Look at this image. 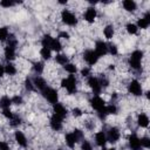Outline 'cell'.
Listing matches in <instances>:
<instances>
[{"mask_svg":"<svg viewBox=\"0 0 150 150\" xmlns=\"http://www.w3.org/2000/svg\"><path fill=\"white\" fill-rule=\"evenodd\" d=\"M107 142H108L107 141V135H105L104 131H98V132L95 134V143H96V145H98L101 148H104Z\"/></svg>","mask_w":150,"mask_h":150,"instance_id":"obj_17","label":"cell"},{"mask_svg":"<svg viewBox=\"0 0 150 150\" xmlns=\"http://www.w3.org/2000/svg\"><path fill=\"white\" fill-rule=\"evenodd\" d=\"M33 69H34V71H35L36 74H41V73L43 71V69H45V64H43L42 62L38 61V62H35V63H34Z\"/></svg>","mask_w":150,"mask_h":150,"instance_id":"obj_34","label":"cell"},{"mask_svg":"<svg viewBox=\"0 0 150 150\" xmlns=\"http://www.w3.org/2000/svg\"><path fill=\"white\" fill-rule=\"evenodd\" d=\"M144 53L142 50H134L129 56V66L134 70H141L142 69V60H143Z\"/></svg>","mask_w":150,"mask_h":150,"instance_id":"obj_1","label":"cell"},{"mask_svg":"<svg viewBox=\"0 0 150 150\" xmlns=\"http://www.w3.org/2000/svg\"><path fill=\"white\" fill-rule=\"evenodd\" d=\"M83 59H84V61L89 66H94V64L97 63V61H98L100 57L97 56V54L95 53L94 49H86L83 52Z\"/></svg>","mask_w":150,"mask_h":150,"instance_id":"obj_7","label":"cell"},{"mask_svg":"<svg viewBox=\"0 0 150 150\" xmlns=\"http://www.w3.org/2000/svg\"><path fill=\"white\" fill-rule=\"evenodd\" d=\"M53 39H54V38H52L49 34H45V35L42 36V40H41V45H42V47H45V48H49V46H50Z\"/></svg>","mask_w":150,"mask_h":150,"instance_id":"obj_26","label":"cell"},{"mask_svg":"<svg viewBox=\"0 0 150 150\" xmlns=\"http://www.w3.org/2000/svg\"><path fill=\"white\" fill-rule=\"evenodd\" d=\"M90 105H91L93 109L98 111V110H101L102 108L105 107V102H104V100L102 97H100L98 95H95V96H93L90 98Z\"/></svg>","mask_w":150,"mask_h":150,"instance_id":"obj_11","label":"cell"},{"mask_svg":"<svg viewBox=\"0 0 150 150\" xmlns=\"http://www.w3.org/2000/svg\"><path fill=\"white\" fill-rule=\"evenodd\" d=\"M55 62L59 63V64L64 66L66 63H68V57H67L66 54H56V56H55Z\"/></svg>","mask_w":150,"mask_h":150,"instance_id":"obj_30","label":"cell"},{"mask_svg":"<svg viewBox=\"0 0 150 150\" xmlns=\"http://www.w3.org/2000/svg\"><path fill=\"white\" fill-rule=\"evenodd\" d=\"M149 116L145 114V112H141L138 114L137 116V124L141 127V128H148L149 125Z\"/></svg>","mask_w":150,"mask_h":150,"instance_id":"obj_19","label":"cell"},{"mask_svg":"<svg viewBox=\"0 0 150 150\" xmlns=\"http://www.w3.org/2000/svg\"><path fill=\"white\" fill-rule=\"evenodd\" d=\"M4 54H5V59L7 61H12V60L15 59V54H16L15 53V48L14 47H11V46H6Z\"/></svg>","mask_w":150,"mask_h":150,"instance_id":"obj_21","label":"cell"},{"mask_svg":"<svg viewBox=\"0 0 150 150\" xmlns=\"http://www.w3.org/2000/svg\"><path fill=\"white\" fill-rule=\"evenodd\" d=\"M41 94H42V96H43L49 103H52V104L59 102V93H57V90L54 89V88H50V87L47 86V87L41 91Z\"/></svg>","mask_w":150,"mask_h":150,"instance_id":"obj_3","label":"cell"},{"mask_svg":"<svg viewBox=\"0 0 150 150\" xmlns=\"http://www.w3.org/2000/svg\"><path fill=\"white\" fill-rule=\"evenodd\" d=\"M15 4H16V2L13 1V0H1V1H0V6H2V7H5V8H9V7L14 6Z\"/></svg>","mask_w":150,"mask_h":150,"instance_id":"obj_39","label":"cell"},{"mask_svg":"<svg viewBox=\"0 0 150 150\" xmlns=\"http://www.w3.org/2000/svg\"><path fill=\"white\" fill-rule=\"evenodd\" d=\"M61 87L64 88L68 91V94H75L77 90V80L75 75H69L67 79H62Z\"/></svg>","mask_w":150,"mask_h":150,"instance_id":"obj_2","label":"cell"},{"mask_svg":"<svg viewBox=\"0 0 150 150\" xmlns=\"http://www.w3.org/2000/svg\"><path fill=\"white\" fill-rule=\"evenodd\" d=\"M105 111H107L108 115H116V114L118 112V108H117L116 104L111 103V104L105 105Z\"/></svg>","mask_w":150,"mask_h":150,"instance_id":"obj_33","label":"cell"},{"mask_svg":"<svg viewBox=\"0 0 150 150\" xmlns=\"http://www.w3.org/2000/svg\"><path fill=\"white\" fill-rule=\"evenodd\" d=\"M2 115H4L6 118H8V120H12V118H13V116H14V114L11 111V109H9V108L2 109Z\"/></svg>","mask_w":150,"mask_h":150,"instance_id":"obj_43","label":"cell"},{"mask_svg":"<svg viewBox=\"0 0 150 150\" xmlns=\"http://www.w3.org/2000/svg\"><path fill=\"white\" fill-rule=\"evenodd\" d=\"M87 83H88V86L91 88V90L94 91L95 95L101 94V91H102V87H101V84H100L98 77L90 75V76L88 77V80H87Z\"/></svg>","mask_w":150,"mask_h":150,"instance_id":"obj_8","label":"cell"},{"mask_svg":"<svg viewBox=\"0 0 150 150\" xmlns=\"http://www.w3.org/2000/svg\"><path fill=\"white\" fill-rule=\"evenodd\" d=\"M32 81H33V84H34V87L35 88H38L39 90H43L46 87H47V83H46V80L45 79H42L41 76H35L34 79H32Z\"/></svg>","mask_w":150,"mask_h":150,"instance_id":"obj_18","label":"cell"},{"mask_svg":"<svg viewBox=\"0 0 150 150\" xmlns=\"http://www.w3.org/2000/svg\"><path fill=\"white\" fill-rule=\"evenodd\" d=\"M114 34H115V29H114V26H112V25H108V26L104 27V29H103V35H104L105 39H108V40L112 39Z\"/></svg>","mask_w":150,"mask_h":150,"instance_id":"obj_23","label":"cell"},{"mask_svg":"<svg viewBox=\"0 0 150 150\" xmlns=\"http://www.w3.org/2000/svg\"><path fill=\"white\" fill-rule=\"evenodd\" d=\"M95 53L97 54L98 57L101 56H105L108 54V43H105L102 40H98L95 42Z\"/></svg>","mask_w":150,"mask_h":150,"instance_id":"obj_10","label":"cell"},{"mask_svg":"<svg viewBox=\"0 0 150 150\" xmlns=\"http://www.w3.org/2000/svg\"><path fill=\"white\" fill-rule=\"evenodd\" d=\"M53 111H54L55 115H57V116H60V117H62V118H64V117L67 116V114H68L67 108H66L62 103H59V102L53 104Z\"/></svg>","mask_w":150,"mask_h":150,"instance_id":"obj_14","label":"cell"},{"mask_svg":"<svg viewBox=\"0 0 150 150\" xmlns=\"http://www.w3.org/2000/svg\"><path fill=\"white\" fill-rule=\"evenodd\" d=\"M81 75H82L83 77H89V76H90V69H89L88 67L82 68V69H81Z\"/></svg>","mask_w":150,"mask_h":150,"instance_id":"obj_47","label":"cell"},{"mask_svg":"<svg viewBox=\"0 0 150 150\" xmlns=\"http://www.w3.org/2000/svg\"><path fill=\"white\" fill-rule=\"evenodd\" d=\"M98 81H100V84H101L102 88H105V87L109 86V80L105 76H102L101 79H98Z\"/></svg>","mask_w":150,"mask_h":150,"instance_id":"obj_45","label":"cell"},{"mask_svg":"<svg viewBox=\"0 0 150 150\" xmlns=\"http://www.w3.org/2000/svg\"><path fill=\"white\" fill-rule=\"evenodd\" d=\"M0 150H11L8 143L4 142V141H0Z\"/></svg>","mask_w":150,"mask_h":150,"instance_id":"obj_49","label":"cell"},{"mask_svg":"<svg viewBox=\"0 0 150 150\" xmlns=\"http://www.w3.org/2000/svg\"><path fill=\"white\" fill-rule=\"evenodd\" d=\"M49 49L50 50H54V52H61V49H62V43L60 42V40L59 39H53V41H52V43H50V46H49Z\"/></svg>","mask_w":150,"mask_h":150,"instance_id":"obj_24","label":"cell"},{"mask_svg":"<svg viewBox=\"0 0 150 150\" xmlns=\"http://www.w3.org/2000/svg\"><path fill=\"white\" fill-rule=\"evenodd\" d=\"M4 74H5L4 66H2V64H0V77H2V76H4Z\"/></svg>","mask_w":150,"mask_h":150,"instance_id":"obj_51","label":"cell"},{"mask_svg":"<svg viewBox=\"0 0 150 150\" xmlns=\"http://www.w3.org/2000/svg\"><path fill=\"white\" fill-rule=\"evenodd\" d=\"M149 25H150V13H149V12H146V13L144 14V16H143V18H139V19L137 20L136 26H137V28L146 29V28L149 27Z\"/></svg>","mask_w":150,"mask_h":150,"instance_id":"obj_16","label":"cell"},{"mask_svg":"<svg viewBox=\"0 0 150 150\" xmlns=\"http://www.w3.org/2000/svg\"><path fill=\"white\" fill-rule=\"evenodd\" d=\"M11 121V125L12 127H18V125H20L21 124V117L19 116V115H15L14 114V116H13V118L12 120H9Z\"/></svg>","mask_w":150,"mask_h":150,"instance_id":"obj_37","label":"cell"},{"mask_svg":"<svg viewBox=\"0 0 150 150\" xmlns=\"http://www.w3.org/2000/svg\"><path fill=\"white\" fill-rule=\"evenodd\" d=\"M107 135V141L110 142V143H117L121 138V131L117 127H110L108 129V131L105 132Z\"/></svg>","mask_w":150,"mask_h":150,"instance_id":"obj_6","label":"cell"},{"mask_svg":"<svg viewBox=\"0 0 150 150\" xmlns=\"http://www.w3.org/2000/svg\"><path fill=\"white\" fill-rule=\"evenodd\" d=\"M9 38V30L8 27H0V41H7Z\"/></svg>","mask_w":150,"mask_h":150,"instance_id":"obj_29","label":"cell"},{"mask_svg":"<svg viewBox=\"0 0 150 150\" xmlns=\"http://www.w3.org/2000/svg\"><path fill=\"white\" fill-rule=\"evenodd\" d=\"M64 142H66L67 146H69L70 149H73V148H75V144L77 143V139H76V137L74 136L73 132H68L64 136Z\"/></svg>","mask_w":150,"mask_h":150,"instance_id":"obj_20","label":"cell"},{"mask_svg":"<svg viewBox=\"0 0 150 150\" xmlns=\"http://www.w3.org/2000/svg\"><path fill=\"white\" fill-rule=\"evenodd\" d=\"M125 29H127V32H128L130 35H135V34L138 32V28H137L136 23H132V22H129V23H127V26H125Z\"/></svg>","mask_w":150,"mask_h":150,"instance_id":"obj_31","label":"cell"},{"mask_svg":"<svg viewBox=\"0 0 150 150\" xmlns=\"http://www.w3.org/2000/svg\"><path fill=\"white\" fill-rule=\"evenodd\" d=\"M61 19L63 21V23L68 25V26H75L77 23V18L76 15L70 12L69 9H63L61 12Z\"/></svg>","mask_w":150,"mask_h":150,"instance_id":"obj_4","label":"cell"},{"mask_svg":"<svg viewBox=\"0 0 150 150\" xmlns=\"http://www.w3.org/2000/svg\"><path fill=\"white\" fill-rule=\"evenodd\" d=\"M73 134H74V136L76 137L77 142H80V141L83 139V131H82V130H80V129H74V130H73Z\"/></svg>","mask_w":150,"mask_h":150,"instance_id":"obj_42","label":"cell"},{"mask_svg":"<svg viewBox=\"0 0 150 150\" xmlns=\"http://www.w3.org/2000/svg\"><path fill=\"white\" fill-rule=\"evenodd\" d=\"M49 125L54 131H60L62 129V127H63V118L57 116V115H55V114H53L50 120H49Z\"/></svg>","mask_w":150,"mask_h":150,"instance_id":"obj_9","label":"cell"},{"mask_svg":"<svg viewBox=\"0 0 150 150\" xmlns=\"http://www.w3.org/2000/svg\"><path fill=\"white\" fill-rule=\"evenodd\" d=\"M71 114L74 117H80V116H82V110L80 108H74L71 110Z\"/></svg>","mask_w":150,"mask_h":150,"instance_id":"obj_48","label":"cell"},{"mask_svg":"<svg viewBox=\"0 0 150 150\" xmlns=\"http://www.w3.org/2000/svg\"><path fill=\"white\" fill-rule=\"evenodd\" d=\"M40 55H41V57H42L43 60H49V59L52 57V50H50L49 48L42 47V48L40 49Z\"/></svg>","mask_w":150,"mask_h":150,"instance_id":"obj_32","label":"cell"},{"mask_svg":"<svg viewBox=\"0 0 150 150\" xmlns=\"http://www.w3.org/2000/svg\"><path fill=\"white\" fill-rule=\"evenodd\" d=\"M4 69H5V74H7V75H15L16 74V67L11 62H8L6 66H4Z\"/></svg>","mask_w":150,"mask_h":150,"instance_id":"obj_25","label":"cell"},{"mask_svg":"<svg viewBox=\"0 0 150 150\" xmlns=\"http://www.w3.org/2000/svg\"><path fill=\"white\" fill-rule=\"evenodd\" d=\"M128 143H129V148L131 150H141L142 145H141V141L139 137L136 134H131L128 138Z\"/></svg>","mask_w":150,"mask_h":150,"instance_id":"obj_12","label":"cell"},{"mask_svg":"<svg viewBox=\"0 0 150 150\" xmlns=\"http://www.w3.org/2000/svg\"><path fill=\"white\" fill-rule=\"evenodd\" d=\"M128 91L134 96H142L143 95V88L138 80H131L128 84Z\"/></svg>","mask_w":150,"mask_h":150,"instance_id":"obj_5","label":"cell"},{"mask_svg":"<svg viewBox=\"0 0 150 150\" xmlns=\"http://www.w3.org/2000/svg\"><path fill=\"white\" fill-rule=\"evenodd\" d=\"M59 38H62V39L68 40L69 39V33L68 32H60L59 33Z\"/></svg>","mask_w":150,"mask_h":150,"instance_id":"obj_50","label":"cell"},{"mask_svg":"<svg viewBox=\"0 0 150 150\" xmlns=\"http://www.w3.org/2000/svg\"><path fill=\"white\" fill-rule=\"evenodd\" d=\"M96 15H97L96 9H95L94 7H88V8L86 9L84 14H83V18H84V20H86L87 22L93 23V22L95 21V19H96Z\"/></svg>","mask_w":150,"mask_h":150,"instance_id":"obj_15","label":"cell"},{"mask_svg":"<svg viewBox=\"0 0 150 150\" xmlns=\"http://www.w3.org/2000/svg\"><path fill=\"white\" fill-rule=\"evenodd\" d=\"M108 53L112 56H116L118 54V49H117V46L114 45V43H109L108 45Z\"/></svg>","mask_w":150,"mask_h":150,"instance_id":"obj_35","label":"cell"},{"mask_svg":"<svg viewBox=\"0 0 150 150\" xmlns=\"http://www.w3.org/2000/svg\"><path fill=\"white\" fill-rule=\"evenodd\" d=\"M57 150H62V149H57Z\"/></svg>","mask_w":150,"mask_h":150,"instance_id":"obj_53","label":"cell"},{"mask_svg":"<svg viewBox=\"0 0 150 150\" xmlns=\"http://www.w3.org/2000/svg\"><path fill=\"white\" fill-rule=\"evenodd\" d=\"M122 5L127 12H135L137 9V4L134 0H124L122 2Z\"/></svg>","mask_w":150,"mask_h":150,"instance_id":"obj_22","label":"cell"},{"mask_svg":"<svg viewBox=\"0 0 150 150\" xmlns=\"http://www.w3.org/2000/svg\"><path fill=\"white\" fill-rule=\"evenodd\" d=\"M63 68H64V70H66L67 73H69L70 75H74V74L77 71V67H76L74 63H71V62L66 63V64L63 66Z\"/></svg>","mask_w":150,"mask_h":150,"instance_id":"obj_27","label":"cell"},{"mask_svg":"<svg viewBox=\"0 0 150 150\" xmlns=\"http://www.w3.org/2000/svg\"><path fill=\"white\" fill-rule=\"evenodd\" d=\"M81 150H93V144L87 141V139H82L81 142Z\"/></svg>","mask_w":150,"mask_h":150,"instance_id":"obj_38","label":"cell"},{"mask_svg":"<svg viewBox=\"0 0 150 150\" xmlns=\"http://www.w3.org/2000/svg\"><path fill=\"white\" fill-rule=\"evenodd\" d=\"M25 87H26V89L29 90V91H33V90L35 89L32 79H26V80H25Z\"/></svg>","mask_w":150,"mask_h":150,"instance_id":"obj_40","label":"cell"},{"mask_svg":"<svg viewBox=\"0 0 150 150\" xmlns=\"http://www.w3.org/2000/svg\"><path fill=\"white\" fill-rule=\"evenodd\" d=\"M22 102H23V100H22V97L19 96V95H15V96L12 97V103H14V104H16V105L22 104Z\"/></svg>","mask_w":150,"mask_h":150,"instance_id":"obj_44","label":"cell"},{"mask_svg":"<svg viewBox=\"0 0 150 150\" xmlns=\"http://www.w3.org/2000/svg\"><path fill=\"white\" fill-rule=\"evenodd\" d=\"M102 150H116V149L115 148H109V149L108 148H102Z\"/></svg>","mask_w":150,"mask_h":150,"instance_id":"obj_52","label":"cell"},{"mask_svg":"<svg viewBox=\"0 0 150 150\" xmlns=\"http://www.w3.org/2000/svg\"><path fill=\"white\" fill-rule=\"evenodd\" d=\"M97 116H98L100 120H104V118L108 116V114H107V111H105V107L97 111Z\"/></svg>","mask_w":150,"mask_h":150,"instance_id":"obj_46","label":"cell"},{"mask_svg":"<svg viewBox=\"0 0 150 150\" xmlns=\"http://www.w3.org/2000/svg\"><path fill=\"white\" fill-rule=\"evenodd\" d=\"M14 139L15 142L19 144V146H22V148H27L28 145V141H27V137L25 136V134L20 130H16L14 132Z\"/></svg>","mask_w":150,"mask_h":150,"instance_id":"obj_13","label":"cell"},{"mask_svg":"<svg viewBox=\"0 0 150 150\" xmlns=\"http://www.w3.org/2000/svg\"><path fill=\"white\" fill-rule=\"evenodd\" d=\"M12 104V98H9L8 96H2L0 98V107L2 109H6V108H9Z\"/></svg>","mask_w":150,"mask_h":150,"instance_id":"obj_28","label":"cell"},{"mask_svg":"<svg viewBox=\"0 0 150 150\" xmlns=\"http://www.w3.org/2000/svg\"><path fill=\"white\" fill-rule=\"evenodd\" d=\"M139 141H141V145H142V148H144V149H149V148H150V138H149L148 136L141 137Z\"/></svg>","mask_w":150,"mask_h":150,"instance_id":"obj_36","label":"cell"},{"mask_svg":"<svg viewBox=\"0 0 150 150\" xmlns=\"http://www.w3.org/2000/svg\"><path fill=\"white\" fill-rule=\"evenodd\" d=\"M8 43H7V46H11V47H14V48H16V46H18V40L15 39V36L14 35H9V38H8Z\"/></svg>","mask_w":150,"mask_h":150,"instance_id":"obj_41","label":"cell"}]
</instances>
